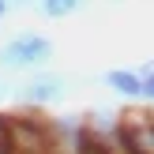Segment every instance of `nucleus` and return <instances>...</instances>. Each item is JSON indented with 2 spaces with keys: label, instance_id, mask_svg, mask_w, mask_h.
<instances>
[{
  "label": "nucleus",
  "instance_id": "nucleus-1",
  "mask_svg": "<svg viewBox=\"0 0 154 154\" xmlns=\"http://www.w3.org/2000/svg\"><path fill=\"white\" fill-rule=\"evenodd\" d=\"M53 57V42L42 34H19L0 49V68H38Z\"/></svg>",
  "mask_w": 154,
  "mask_h": 154
},
{
  "label": "nucleus",
  "instance_id": "nucleus-2",
  "mask_svg": "<svg viewBox=\"0 0 154 154\" xmlns=\"http://www.w3.org/2000/svg\"><path fill=\"white\" fill-rule=\"evenodd\" d=\"M68 94V83L64 75H34V79H26L19 90H15V98L26 105H45V102H60V98Z\"/></svg>",
  "mask_w": 154,
  "mask_h": 154
},
{
  "label": "nucleus",
  "instance_id": "nucleus-3",
  "mask_svg": "<svg viewBox=\"0 0 154 154\" xmlns=\"http://www.w3.org/2000/svg\"><path fill=\"white\" fill-rule=\"evenodd\" d=\"M105 83H109L117 94H124V98H143V83H139V75L135 72H105Z\"/></svg>",
  "mask_w": 154,
  "mask_h": 154
},
{
  "label": "nucleus",
  "instance_id": "nucleus-4",
  "mask_svg": "<svg viewBox=\"0 0 154 154\" xmlns=\"http://www.w3.org/2000/svg\"><path fill=\"white\" fill-rule=\"evenodd\" d=\"M42 8H45L49 19H64V15H72L79 8V0H42Z\"/></svg>",
  "mask_w": 154,
  "mask_h": 154
},
{
  "label": "nucleus",
  "instance_id": "nucleus-5",
  "mask_svg": "<svg viewBox=\"0 0 154 154\" xmlns=\"http://www.w3.org/2000/svg\"><path fill=\"white\" fill-rule=\"evenodd\" d=\"M0 154H15V147H11V132H8V117H0Z\"/></svg>",
  "mask_w": 154,
  "mask_h": 154
},
{
  "label": "nucleus",
  "instance_id": "nucleus-6",
  "mask_svg": "<svg viewBox=\"0 0 154 154\" xmlns=\"http://www.w3.org/2000/svg\"><path fill=\"white\" fill-rule=\"evenodd\" d=\"M139 83H143V98L154 102V64H147V72L139 75Z\"/></svg>",
  "mask_w": 154,
  "mask_h": 154
},
{
  "label": "nucleus",
  "instance_id": "nucleus-7",
  "mask_svg": "<svg viewBox=\"0 0 154 154\" xmlns=\"http://www.w3.org/2000/svg\"><path fill=\"white\" fill-rule=\"evenodd\" d=\"M4 11H8V0H0V15H4Z\"/></svg>",
  "mask_w": 154,
  "mask_h": 154
},
{
  "label": "nucleus",
  "instance_id": "nucleus-8",
  "mask_svg": "<svg viewBox=\"0 0 154 154\" xmlns=\"http://www.w3.org/2000/svg\"><path fill=\"white\" fill-rule=\"evenodd\" d=\"M19 4H26V0H19Z\"/></svg>",
  "mask_w": 154,
  "mask_h": 154
},
{
  "label": "nucleus",
  "instance_id": "nucleus-9",
  "mask_svg": "<svg viewBox=\"0 0 154 154\" xmlns=\"http://www.w3.org/2000/svg\"><path fill=\"white\" fill-rule=\"evenodd\" d=\"M0 94H4V87H0Z\"/></svg>",
  "mask_w": 154,
  "mask_h": 154
}]
</instances>
